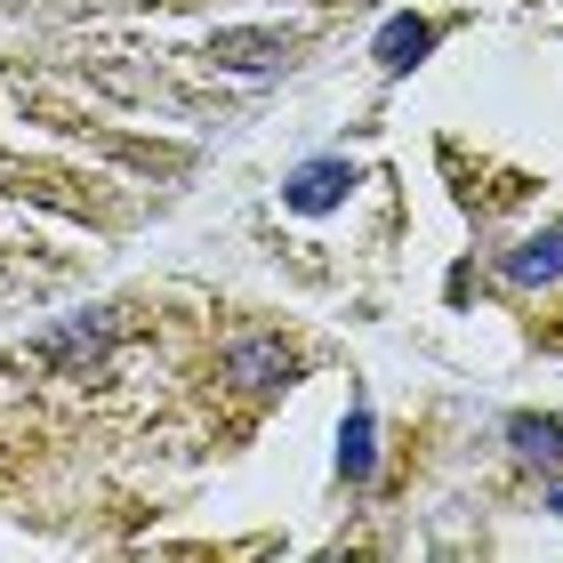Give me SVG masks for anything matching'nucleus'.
<instances>
[{"mask_svg":"<svg viewBox=\"0 0 563 563\" xmlns=\"http://www.w3.org/2000/svg\"><path fill=\"white\" fill-rule=\"evenodd\" d=\"M427 24L419 16H387V24H378V65H387V73H411L419 57H427Z\"/></svg>","mask_w":563,"mask_h":563,"instance_id":"nucleus-4","label":"nucleus"},{"mask_svg":"<svg viewBox=\"0 0 563 563\" xmlns=\"http://www.w3.org/2000/svg\"><path fill=\"white\" fill-rule=\"evenodd\" d=\"M346 186H354L346 162H306L290 177V210H330V201H346Z\"/></svg>","mask_w":563,"mask_h":563,"instance_id":"nucleus-3","label":"nucleus"},{"mask_svg":"<svg viewBox=\"0 0 563 563\" xmlns=\"http://www.w3.org/2000/svg\"><path fill=\"white\" fill-rule=\"evenodd\" d=\"M548 507H555V516H563V492H555V499H548Z\"/></svg>","mask_w":563,"mask_h":563,"instance_id":"nucleus-8","label":"nucleus"},{"mask_svg":"<svg viewBox=\"0 0 563 563\" xmlns=\"http://www.w3.org/2000/svg\"><path fill=\"white\" fill-rule=\"evenodd\" d=\"M555 274H563V234H540L507 258V282H555Z\"/></svg>","mask_w":563,"mask_h":563,"instance_id":"nucleus-5","label":"nucleus"},{"mask_svg":"<svg viewBox=\"0 0 563 563\" xmlns=\"http://www.w3.org/2000/svg\"><path fill=\"white\" fill-rule=\"evenodd\" d=\"M507 434H516L523 459H548V467H563V427H555V419H516Z\"/></svg>","mask_w":563,"mask_h":563,"instance_id":"nucleus-7","label":"nucleus"},{"mask_svg":"<svg viewBox=\"0 0 563 563\" xmlns=\"http://www.w3.org/2000/svg\"><path fill=\"white\" fill-rule=\"evenodd\" d=\"M339 475H346V483H363V475H371V411H363V402H354V411H346V443H339Z\"/></svg>","mask_w":563,"mask_h":563,"instance_id":"nucleus-6","label":"nucleus"},{"mask_svg":"<svg viewBox=\"0 0 563 563\" xmlns=\"http://www.w3.org/2000/svg\"><path fill=\"white\" fill-rule=\"evenodd\" d=\"M225 371H234L242 387H282V378H290V354L274 339H242V346H225Z\"/></svg>","mask_w":563,"mask_h":563,"instance_id":"nucleus-2","label":"nucleus"},{"mask_svg":"<svg viewBox=\"0 0 563 563\" xmlns=\"http://www.w3.org/2000/svg\"><path fill=\"white\" fill-rule=\"evenodd\" d=\"M210 57H218L225 73H274L282 57H290V33H218Z\"/></svg>","mask_w":563,"mask_h":563,"instance_id":"nucleus-1","label":"nucleus"}]
</instances>
